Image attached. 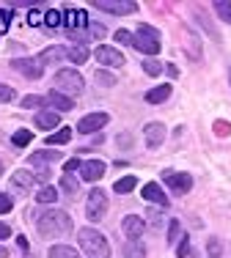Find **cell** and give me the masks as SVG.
<instances>
[{"label": "cell", "instance_id": "cell-3", "mask_svg": "<svg viewBox=\"0 0 231 258\" xmlns=\"http://www.w3.org/2000/svg\"><path fill=\"white\" fill-rule=\"evenodd\" d=\"M55 91L72 99V96L86 91V80H83V75L77 69H61L55 75Z\"/></svg>", "mask_w": 231, "mask_h": 258}, {"label": "cell", "instance_id": "cell-23", "mask_svg": "<svg viewBox=\"0 0 231 258\" xmlns=\"http://www.w3.org/2000/svg\"><path fill=\"white\" fill-rule=\"evenodd\" d=\"M72 140V129L64 126V129H55V132L47 138V146H61V143H69Z\"/></svg>", "mask_w": 231, "mask_h": 258}, {"label": "cell", "instance_id": "cell-7", "mask_svg": "<svg viewBox=\"0 0 231 258\" xmlns=\"http://www.w3.org/2000/svg\"><path fill=\"white\" fill-rule=\"evenodd\" d=\"M162 181H165L176 195H185V192H190V189H193V176H190V173H176V170H165V173H162Z\"/></svg>", "mask_w": 231, "mask_h": 258}, {"label": "cell", "instance_id": "cell-34", "mask_svg": "<svg viewBox=\"0 0 231 258\" xmlns=\"http://www.w3.org/2000/svg\"><path fill=\"white\" fill-rule=\"evenodd\" d=\"M124 255H127V258H143L146 250H143V244L132 242V244H127V247H124Z\"/></svg>", "mask_w": 231, "mask_h": 258}, {"label": "cell", "instance_id": "cell-27", "mask_svg": "<svg viewBox=\"0 0 231 258\" xmlns=\"http://www.w3.org/2000/svg\"><path fill=\"white\" fill-rule=\"evenodd\" d=\"M22 107H30V110L41 107V110H47V96H36V94H28V96H22Z\"/></svg>", "mask_w": 231, "mask_h": 258}, {"label": "cell", "instance_id": "cell-49", "mask_svg": "<svg viewBox=\"0 0 231 258\" xmlns=\"http://www.w3.org/2000/svg\"><path fill=\"white\" fill-rule=\"evenodd\" d=\"M17 244H20L22 250H28V239H25V236H20V239H17Z\"/></svg>", "mask_w": 231, "mask_h": 258}, {"label": "cell", "instance_id": "cell-1", "mask_svg": "<svg viewBox=\"0 0 231 258\" xmlns=\"http://www.w3.org/2000/svg\"><path fill=\"white\" fill-rule=\"evenodd\" d=\"M36 228H39L41 239H55V236H64V233H72L75 223L66 212H44L36 223Z\"/></svg>", "mask_w": 231, "mask_h": 258}, {"label": "cell", "instance_id": "cell-51", "mask_svg": "<svg viewBox=\"0 0 231 258\" xmlns=\"http://www.w3.org/2000/svg\"><path fill=\"white\" fill-rule=\"evenodd\" d=\"M0 176H3V162H0Z\"/></svg>", "mask_w": 231, "mask_h": 258}, {"label": "cell", "instance_id": "cell-38", "mask_svg": "<svg viewBox=\"0 0 231 258\" xmlns=\"http://www.w3.org/2000/svg\"><path fill=\"white\" fill-rule=\"evenodd\" d=\"M14 88L11 85H0V104H6V102H14Z\"/></svg>", "mask_w": 231, "mask_h": 258}, {"label": "cell", "instance_id": "cell-21", "mask_svg": "<svg viewBox=\"0 0 231 258\" xmlns=\"http://www.w3.org/2000/svg\"><path fill=\"white\" fill-rule=\"evenodd\" d=\"M171 91H174L171 85L162 83V85H157V88H151L149 94H146V102L149 104H162L165 99H171Z\"/></svg>", "mask_w": 231, "mask_h": 258}, {"label": "cell", "instance_id": "cell-16", "mask_svg": "<svg viewBox=\"0 0 231 258\" xmlns=\"http://www.w3.org/2000/svg\"><path fill=\"white\" fill-rule=\"evenodd\" d=\"M64 25L66 28H86L88 30V25H91V22H88V17H86V11H80V9H66L64 11Z\"/></svg>", "mask_w": 231, "mask_h": 258}, {"label": "cell", "instance_id": "cell-5", "mask_svg": "<svg viewBox=\"0 0 231 258\" xmlns=\"http://www.w3.org/2000/svg\"><path fill=\"white\" fill-rule=\"evenodd\" d=\"M107 212V192L105 189H91L88 201H86V217L88 223H99Z\"/></svg>", "mask_w": 231, "mask_h": 258}, {"label": "cell", "instance_id": "cell-50", "mask_svg": "<svg viewBox=\"0 0 231 258\" xmlns=\"http://www.w3.org/2000/svg\"><path fill=\"white\" fill-rule=\"evenodd\" d=\"M0 258H9V250L6 247H0Z\"/></svg>", "mask_w": 231, "mask_h": 258}, {"label": "cell", "instance_id": "cell-42", "mask_svg": "<svg viewBox=\"0 0 231 258\" xmlns=\"http://www.w3.org/2000/svg\"><path fill=\"white\" fill-rule=\"evenodd\" d=\"M9 22H11V11L9 9H0V33H6Z\"/></svg>", "mask_w": 231, "mask_h": 258}, {"label": "cell", "instance_id": "cell-33", "mask_svg": "<svg viewBox=\"0 0 231 258\" xmlns=\"http://www.w3.org/2000/svg\"><path fill=\"white\" fill-rule=\"evenodd\" d=\"M185 255H190V236L182 233L179 244H176V258H185Z\"/></svg>", "mask_w": 231, "mask_h": 258}, {"label": "cell", "instance_id": "cell-36", "mask_svg": "<svg viewBox=\"0 0 231 258\" xmlns=\"http://www.w3.org/2000/svg\"><path fill=\"white\" fill-rule=\"evenodd\" d=\"M96 83H99L102 88H113V85H116V77L107 75V72H96Z\"/></svg>", "mask_w": 231, "mask_h": 258}, {"label": "cell", "instance_id": "cell-14", "mask_svg": "<svg viewBox=\"0 0 231 258\" xmlns=\"http://www.w3.org/2000/svg\"><path fill=\"white\" fill-rule=\"evenodd\" d=\"M36 58H39L44 66H52V63H61L64 58H69V50H66V47H61V44H52V47H47L44 52H39Z\"/></svg>", "mask_w": 231, "mask_h": 258}, {"label": "cell", "instance_id": "cell-24", "mask_svg": "<svg viewBox=\"0 0 231 258\" xmlns=\"http://www.w3.org/2000/svg\"><path fill=\"white\" fill-rule=\"evenodd\" d=\"M135 187H138V179H135V176H124V179H119V181L113 184V189H116L119 195H127V192H132Z\"/></svg>", "mask_w": 231, "mask_h": 258}, {"label": "cell", "instance_id": "cell-9", "mask_svg": "<svg viewBox=\"0 0 231 258\" xmlns=\"http://www.w3.org/2000/svg\"><path fill=\"white\" fill-rule=\"evenodd\" d=\"M105 124H110V115L107 113H88L80 118V124H77V132L80 135H91V132H99Z\"/></svg>", "mask_w": 231, "mask_h": 258}, {"label": "cell", "instance_id": "cell-17", "mask_svg": "<svg viewBox=\"0 0 231 258\" xmlns=\"http://www.w3.org/2000/svg\"><path fill=\"white\" fill-rule=\"evenodd\" d=\"M143 198L146 201H151V204H157V206H168V195L160 189V184H154V181H149V184H143Z\"/></svg>", "mask_w": 231, "mask_h": 258}, {"label": "cell", "instance_id": "cell-28", "mask_svg": "<svg viewBox=\"0 0 231 258\" xmlns=\"http://www.w3.org/2000/svg\"><path fill=\"white\" fill-rule=\"evenodd\" d=\"M64 22V11H55V9H47L44 11V25L47 28H58Z\"/></svg>", "mask_w": 231, "mask_h": 258}, {"label": "cell", "instance_id": "cell-15", "mask_svg": "<svg viewBox=\"0 0 231 258\" xmlns=\"http://www.w3.org/2000/svg\"><path fill=\"white\" fill-rule=\"evenodd\" d=\"M33 124L39 126L41 132H52V129L61 124V118H58L55 110H39V113H36V118H33Z\"/></svg>", "mask_w": 231, "mask_h": 258}, {"label": "cell", "instance_id": "cell-44", "mask_svg": "<svg viewBox=\"0 0 231 258\" xmlns=\"http://www.w3.org/2000/svg\"><path fill=\"white\" fill-rule=\"evenodd\" d=\"M228 132H231L228 121H217V124H215V135H228Z\"/></svg>", "mask_w": 231, "mask_h": 258}, {"label": "cell", "instance_id": "cell-13", "mask_svg": "<svg viewBox=\"0 0 231 258\" xmlns=\"http://www.w3.org/2000/svg\"><path fill=\"white\" fill-rule=\"evenodd\" d=\"M105 170H107V165L102 159H88V162H83L80 173H83V181H99L105 176Z\"/></svg>", "mask_w": 231, "mask_h": 258}, {"label": "cell", "instance_id": "cell-45", "mask_svg": "<svg viewBox=\"0 0 231 258\" xmlns=\"http://www.w3.org/2000/svg\"><path fill=\"white\" fill-rule=\"evenodd\" d=\"M36 179L47 181V179H50V168H39V170H36Z\"/></svg>", "mask_w": 231, "mask_h": 258}, {"label": "cell", "instance_id": "cell-43", "mask_svg": "<svg viewBox=\"0 0 231 258\" xmlns=\"http://www.w3.org/2000/svg\"><path fill=\"white\" fill-rule=\"evenodd\" d=\"M80 168H83L80 159H69V162H66V170H64V173H75V170H80Z\"/></svg>", "mask_w": 231, "mask_h": 258}, {"label": "cell", "instance_id": "cell-22", "mask_svg": "<svg viewBox=\"0 0 231 258\" xmlns=\"http://www.w3.org/2000/svg\"><path fill=\"white\" fill-rule=\"evenodd\" d=\"M47 255H50V258H83L77 250H72L69 244H52Z\"/></svg>", "mask_w": 231, "mask_h": 258}, {"label": "cell", "instance_id": "cell-39", "mask_svg": "<svg viewBox=\"0 0 231 258\" xmlns=\"http://www.w3.org/2000/svg\"><path fill=\"white\" fill-rule=\"evenodd\" d=\"M113 39L119 41V44H132V33H130V30H124V28H121V30H116V33H113Z\"/></svg>", "mask_w": 231, "mask_h": 258}, {"label": "cell", "instance_id": "cell-29", "mask_svg": "<svg viewBox=\"0 0 231 258\" xmlns=\"http://www.w3.org/2000/svg\"><path fill=\"white\" fill-rule=\"evenodd\" d=\"M30 140H33V132H30V129H17V132L11 135V143L14 146H28Z\"/></svg>", "mask_w": 231, "mask_h": 258}, {"label": "cell", "instance_id": "cell-19", "mask_svg": "<svg viewBox=\"0 0 231 258\" xmlns=\"http://www.w3.org/2000/svg\"><path fill=\"white\" fill-rule=\"evenodd\" d=\"M47 104H50L55 113H69V110L75 107V102H72L69 96L58 94V91H50V94H47Z\"/></svg>", "mask_w": 231, "mask_h": 258}, {"label": "cell", "instance_id": "cell-6", "mask_svg": "<svg viewBox=\"0 0 231 258\" xmlns=\"http://www.w3.org/2000/svg\"><path fill=\"white\" fill-rule=\"evenodd\" d=\"M91 6L102 11H110V14H135L138 11L135 0H91Z\"/></svg>", "mask_w": 231, "mask_h": 258}, {"label": "cell", "instance_id": "cell-2", "mask_svg": "<svg viewBox=\"0 0 231 258\" xmlns=\"http://www.w3.org/2000/svg\"><path fill=\"white\" fill-rule=\"evenodd\" d=\"M77 242H80V250L86 253V258H110V242L102 231L86 225L83 231H77Z\"/></svg>", "mask_w": 231, "mask_h": 258}, {"label": "cell", "instance_id": "cell-35", "mask_svg": "<svg viewBox=\"0 0 231 258\" xmlns=\"http://www.w3.org/2000/svg\"><path fill=\"white\" fill-rule=\"evenodd\" d=\"M176 239H182V225H179V220H171L168 223V242H176Z\"/></svg>", "mask_w": 231, "mask_h": 258}, {"label": "cell", "instance_id": "cell-31", "mask_svg": "<svg viewBox=\"0 0 231 258\" xmlns=\"http://www.w3.org/2000/svg\"><path fill=\"white\" fill-rule=\"evenodd\" d=\"M143 72H146L149 77H157V75L162 72V63H160L157 58H146V60H143Z\"/></svg>", "mask_w": 231, "mask_h": 258}, {"label": "cell", "instance_id": "cell-10", "mask_svg": "<svg viewBox=\"0 0 231 258\" xmlns=\"http://www.w3.org/2000/svg\"><path fill=\"white\" fill-rule=\"evenodd\" d=\"M121 231H124V236L130 239V242H138V239L143 236V231H146V223L138 214H127L124 220H121Z\"/></svg>", "mask_w": 231, "mask_h": 258}, {"label": "cell", "instance_id": "cell-40", "mask_svg": "<svg viewBox=\"0 0 231 258\" xmlns=\"http://www.w3.org/2000/svg\"><path fill=\"white\" fill-rule=\"evenodd\" d=\"M28 22H30V25H33V28H39V25H41V22H44V14H41V11H39V9H33V11H28Z\"/></svg>", "mask_w": 231, "mask_h": 258}, {"label": "cell", "instance_id": "cell-32", "mask_svg": "<svg viewBox=\"0 0 231 258\" xmlns=\"http://www.w3.org/2000/svg\"><path fill=\"white\" fill-rule=\"evenodd\" d=\"M61 189H66V192H75L77 189V179H75V173H64L61 176Z\"/></svg>", "mask_w": 231, "mask_h": 258}, {"label": "cell", "instance_id": "cell-41", "mask_svg": "<svg viewBox=\"0 0 231 258\" xmlns=\"http://www.w3.org/2000/svg\"><path fill=\"white\" fill-rule=\"evenodd\" d=\"M11 206H14V201H11V195L0 192V214H9Z\"/></svg>", "mask_w": 231, "mask_h": 258}, {"label": "cell", "instance_id": "cell-30", "mask_svg": "<svg viewBox=\"0 0 231 258\" xmlns=\"http://www.w3.org/2000/svg\"><path fill=\"white\" fill-rule=\"evenodd\" d=\"M215 11H217V17H220L223 22H228V25H231V3H228V0H217Z\"/></svg>", "mask_w": 231, "mask_h": 258}, {"label": "cell", "instance_id": "cell-48", "mask_svg": "<svg viewBox=\"0 0 231 258\" xmlns=\"http://www.w3.org/2000/svg\"><path fill=\"white\" fill-rule=\"evenodd\" d=\"M165 72H168V75H171L174 80L179 77V69H176V63H168V66H165Z\"/></svg>", "mask_w": 231, "mask_h": 258}, {"label": "cell", "instance_id": "cell-12", "mask_svg": "<svg viewBox=\"0 0 231 258\" xmlns=\"http://www.w3.org/2000/svg\"><path fill=\"white\" fill-rule=\"evenodd\" d=\"M143 135H146V146H149V149H160L162 140H165V126H162L160 121H151V124H146Z\"/></svg>", "mask_w": 231, "mask_h": 258}, {"label": "cell", "instance_id": "cell-46", "mask_svg": "<svg viewBox=\"0 0 231 258\" xmlns=\"http://www.w3.org/2000/svg\"><path fill=\"white\" fill-rule=\"evenodd\" d=\"M209 258H217V253H220V250H217V239H209Z\"/></svg>", "mask_w": 231, "mask_h": 258}, {"label": "cell", "instance_id": "cell-37", "mask_svg": "<svg viewBox=\"0 0 231 258\" xmlns=\"http://www.w3.org/2000/svg\"><path fill=\"white\" fill-rule=\"evenodd\" d=\"M88 33H91V39H105L107 30H105V25H99V22H91V25H88Z\"/></svg>", "mask_w": 231, "mask_h": 258}, {"label": "cell", "instance_id": "cell-20", "mask_svg": "<svg viewBox=\"0 0 231 258\" xmlns=\"http://www.w3.org/2000/svg\"><path fill=\"white\" fill-rule=\"evenodd\" d=\"M33 181H36V176L28 173V170H17V173L11 176V187L20 189V192H28V189L33 187Z\"/></svg>", "mask_w": 231, "mask_h": 258}, {"label": "cell", "instance_id": "cell-26", "mask_svg": "<svg viewBox=\"0 0 231 258\" xmlns=\"http://www.w3.org/2000/svg\"><path fill=\"white\" fill-rule=\"evenodd\" d=\"M36 201H39V204H55V201H58V189L55 187H47V184H44V187L36 192Z\"/></svg>", "mask_w": 231, "mask_h": 258}, {"label": "cell", "instance_id": "cell-4", "mask_svg": "<svg viewBox=\"0 0 231 258\" xmlns=\"http://www.w3.org/2000/svg\"><path fill=\"white\" fill-rule=\"evenodd\" d=\"M132 47H135L138 52L154 58V55L160 52V33H157L151 25H141L135 33H132Z\"/></svg>", "mask_w": 231, "mask_h": 258}, {"label": "cell", "instance_id": "cell-11", "mask_svg": "<svg viewBox=\"0 0 231 258\" xmlns=\"http://www.w3.org/2000/svg\"><path fill=\"white\" fill-rule=\"evenodd\" d=\"M94 58L99 60L102 66H121V63H124V55H121L119 50H113V47H107V44L96 47V50H94Z\"/></svg>", "mask_w": 231, "mask_h": 258}, {"label": "cell", "instance_id": "cell-8", "mask_svg": "<svg viewBox=\"0 0 231 258\" xmlns=\"http://www.w3.org/2000/svg\"><path fill=\"white\" fill-rule=\"evenodd\" d=\"M11 66H14L17 72H22L28 80H39L41 75H44V63H41L39 58H14Z\"/></svg>", "mask_w": 231, "mask_h": 258}, {"label": "cell", "instance_id": "cell-25", "mask_svg": "<svg viewBox=\"0 0 231 258\" xmlns=\"http://www.w3.org/2000/svg\"><path fill=\"white\" fill-rule=\"evenodd\" d=\"M69 60H72L75 66L86 63V60H88V47H86V44H75V47L69 50Z\"/></svg>", "mask_w": 231, "mask_h": 258}, {"label": "cell", "instance_id": "cell-47", "mask_svg": "<svg viewBox=\"0 0 231 258\" xmlns=\"http://www.w3.org/2000/svg\"><path fill=\"white\" fill-rule=\"evenodd\" d=\"M11 236V228L6 223H0V239H9Z\"/></svg>", "mask_w": 231, "mask_h": 258}, {"label": "cell", "instance_id": "cell-18", "mask_svg": "<svg viewBox=\"0 0 231 258\" xmlns=\"http://www.w3.org/2000/svg\"><path fill=\"white\" fill-rule=\"evenodd\" d=\"M61 159V151L58 149H44V151H36V154H30L28 162L36 165V168H47L50 162H58Z\"/></svg>", "mask_w": 231, "mask_h": 258}]
</instances>
